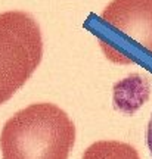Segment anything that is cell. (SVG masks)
Returning a JSON list of instances; mask_svg holds the SVG:
<instances>
[{"instance_id":"obj_1","label":"cell","mask_w":152,"mask_h":159,"mask_svg":"<svg viewBox=\"0 0 152 159\" xmlns=\"http://www.w3.org/2000/svg\"><path fill=\"white\" fill-rule=\"evenodd\" d=\"M75 125L53 103H33L6 121L0 134L3 159H68Z\"/></svg>"},{"instance_id":"obj_2","label":"cell","mask_w":152,"mask_h":159,"mask_svg":"<svg viewBox=\"0 0 152 159\" xmlns=\"http://www.w3.org/2000/svg\"><path fill=\"white\" fill-rule=\"evenodd\" d=\"M95 35L115 63L152 59V0H112L102 12Z\"/></svg>"},{"instance_id":"obj_3","label":"cell","mask_w":152,"mask_h":159,"mask_svg":"<svg viewBox=\"0 0 152 159\" xmlns=\"http://www.w3.org/2000/svg\"><path fill=\"white\" fill-rule=\"evenodd\" d=\"M43 56L37 21L25 12L0 13V105L22 87Z\"/></svg>"},{"instance_id":"obj_4","label":"cell","mask_w":152,"mask_h":159,"mask_svg":"<svg viewBox=\"0 0 152 159\" xmlns=\"http://www.w3.org/2000/svg\"><path fill=\"white\" fill-rule=\"evenodd\" d=\"M81 159H140L131 144L115 140H102L87 148Z\"/></svg>"},{"instance_id":"obj_5","label":"cell","mask_w":152,"mask_h":159,"mask_svg":"<svg viewBox=\"0 0 152 159\" xmlns=\"http://www.w3.org/2000/svg\"><path fill=\"white\" fill-rule=\"evenodd\" d=\"M146 143H148V148H149V150H151V155H152V116H151V119H149V124H148Z\"/></svg>"}]
</instances>
